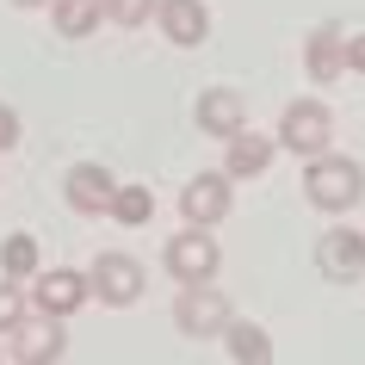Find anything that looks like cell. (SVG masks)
Masks as SVG:
<instances>
[{"instance_id": "obj_12", "label": "cell", "mask_w": 365, "mask_h": 365, "mask_svg": "<svg viewBox=\"0 0 365 365\" xmlns=\"http://www.w3.org/2000/svg\"><path fill=\"white\" fill-rule=\"evenodd\" d=\"M279 161V143H272V130H242L235 136H223V173L230 180H260V173Z\"/></svg>"}, {"instance_id": "obj_15", "label": "cell", "mask_w": 365, "mask_h": 365, "mask_svg": "<svg viewBox=\"0 0 365 365\" xmlns=\"http://www.w3.org/2000/svg\"><path fill=\"white\" fill-rule=\"evenodd\" d=\"M341 38H346L341 25H316V31H309V43H304V75L309 81H322V87H328V81L346 75V68H341Z\"/></svg>"}, {"instance_id": "obj_22", "label": "cell", "mask_w": 365, "mask_h": 365, "mask_svg": "<svg viewBox=\"0 0 365 365\" xmlns=\"http://www.w3.org/2000/svg\"><path fill=\"white\" fill-rule=\"evenodd\" d=\"M19 136H25L19 112H13V106H6V99H0V155H13V149H19Z\"/></svg>"}, {"instance_id": "obj_19", "label": "cell", "mask_w": 365, "mask_h": 365, "mask_svg": "<svg viewBox=\"0 0 365 365\" xmlns=\"http://www.w3.org/2000/svg\"><path fill=\"white\" fill-rule=\"evenodd\" d=\"M25 316H31V297H25V285H19V279H0V334H6L13 322H25Z\"/></svg>"}, {"instance_id": "obj_9", "label": "cell", "mask_w": 365, "mask_h": 365, "mask_svg": "<svg viewBox=\"0 0 365 365\" xmlns=\"http://www.w3.org/2000/svg\"><path fill=\"white\" fill-rule=\"evenodd\" d=\"M316 272L334 285L365 279V230H322L316 235Z\"/></svg>"}, {"instance_id": "obj_8", "label": "cell", "mask_w": 365, "mask_h": 365, "mask_svg": "<svg viewBox=\"0 0 365 365\" xmlns=\"http://www.w3.org/2000/svg\"><path fill=\"white\" fill-rule=\"evenodd\" d=\"M25 297H31V309L38 316H75V309L93 304V291H87V272L81 267H56V272H31V285H25Z\"/></svg>"}, {"instance_id": "obj_21", "label": "cell", "mask_w": 365, "mask_h": 365, "mask_svg": "<svg viewBox=\"0 0 365 365\" xmlns=\"http://www.w3.org/2000/svg\"><path fill=\"white\" fill-rule=\"evenodd\" d=\"M341 68L346 75H365V31H346L341 38Z\"/></svg>"}, {"instance_id": "obj_3", "label": "cell", "mask_w": 365, "mask_h": 365, "mask_svg": "<svg viewBox=\"0 0 365 365\" xmlns=\"http://www.w3.org/2000/svg\"><path fill=\"white\" fill-rule=\"evenodd\" d=\"M87 291H93L106 309H130L143 304V291H149V279H143V260L124 248H99L93 267H87Z\"/></svg>"}, {"instance_id": "obj_2", "label": "cell", "mask_w": 365, "mask_h": 365, "mask_svg": "<svg viewBox=\"0 0 365 365\" xmlns=\"http://www.w3.org/2000/svg\"><path fill=\"white\" fill-rule=\"evenodd\" d=\"M272 143H279L285 155H297V161H309V155L334 149V112H328V99H316V93L291 99L285 112H279V130H272Z\"/></svg>"}, {"instance_id": "obj_5", "label": "cell", "mask_w": 365, "mask_h": 365, "mask_svg": "<svg viewBox=\"0 0 365 365\" xmlns=\"http://www.w3.org/2000/svg\"><path fill=\"white\" fill-rule=\"evenodd\" d=\"M230 316H235V304L217 285H180V297H173V328L186 341H217Z\"/></svg>"}, {"instance_id": "obj_20", "label": "cell", "mask_w": 365, "mask_h": 365, "mask_svg": "<svg viewBox=\"0 0 365 365\" xmlns=\"http://www.w3.org/2000/svg\"><path fill=\"white\" fill-rule=\"evenodd\" d=\"M99 6H106V19H112V25H124V31L149 25V13H155V0H99Z\"/></svg>"}, {"instance_id": "obj_1", "label": "cell", "mask_w": 365, "mask_h": 365, "mask_svg": "<svg viewBox=\"0 0 365 365\" xmlns=\"http://www.w3.org/2000/svg\"><path fill=\"white\" fill-rule=\"evenodd\" d=\"M304 198L322 217L359 211V205H365V168L353 161V155H334V149L309 155V161H304Z\"/></svg>"}, {"instance_id": "obj_18", "label": "cell", "mask_w": 365, "mask_h": 365, "mask_svg": "<svg viewBox=\"0 0 365 365\" xmlns=\"http://www.w3.org/2000/svg\"><path fill=\"white\" fill-rule=\"evenodd\" d=\"M38 260H43V254H38V235L13 230L6 242H0V272H6V279H19V285L31 279V272H38Z\"/></svg>"}, {"instance_id": "obj_7", "label": "cell", "mask_w": 365, "mask_h": 365, "mask_svg": "<svg viewBox=\"0 0 365 365\" xmlns=\"http://www.w3.org/2000/svg\"><path fill=\"white\" fill-rule=\"evenodd\" d=\"M6 353H13V365H56L62 353H68V328H62V316H25V322L6 328Z\"/></svg>"}, {"instance_id": "obj_17", "label": "cell", "mask_w": 365, "mask_h": 365, "mask_svg": "<svg viewBox=\"0 0 365 365\" xmlns=\"http://www.w3.org/2000/svg\"><path fill=\"white\" fill-rule=\"evenodd\" d=\"M106 217L112 223H124V230H143L155 217V192L143 186V180H118L112 186V205H106Z\"/></svg>"}, {"instance_id": "obj_6", "label": "cell", "mask_w": 365, "mask_h": 365, "mask_svg": "<svg viewBox=\"0 0 365 365\" xmlns=\"http://www.w3.org/2000/svg\"><path fill=\"white\" fill-rule=\"evenodd\" d=\"M230 211H235V180H230L223 168L192 173V180L180 186V217H186L192 230H217Z\"/></svg>"}, {"instance_id": "obj_13", "label": "cell", "mask_w": 365, "mask_h": 365, "mask_svg": "<svg viewBox=\"0 0 365 365\" xmlns=\"http://www.w3.org/2000/svg\"><path fill=\"white\" fill-rule=\"evenodd\" d=\"M192 118H198V130H205V136L223 143V136H235L242 124H248V99L235 93V87H205L198 106H192Z\"/></svg>"}, {"instance_id": "obj_4", "label": "cell", "mask_w": 365, "mask_h": 365, "mask_svg": "<svg viewBox=\"0 0 365 365\" xmlns=\"http://www.w3.org/2000/svg\"><path fill=\"white\" fill-rule=\"evenodd\" d=\"M161 267H168V279H180V285H211L217 267H223V248H217L211 230H173L168 248H161Z\"/></svg>"}, {"instance_id": "obj_10", "label": "cell", "mask_w": 365, "mask_h": 365, "mask_svg": "<svg viewBox=\"0 0 365 365\" xmlns=\"http://www.w3.org/2000/svg\"><path fill=\"white\" fill-rule=\"evenodd\" d=\"M155 31L173 43V50H198V43L211 38V6L205 0H155Z\"/></svg>"}, {"instance_id": "obj_23", "label": "cell", "mask_w": 365, "mask_h": 365, "mask_svg": "<svg viewBox=\"0 0 365 365\" xmlns=\"http://www.w3.org/2000/svg\"><path fill=\"white\" fill-rule=\"evenodd\" d=\"M6 6H19V13H43L50 0H6Z\"/></svg>"}, {"instance_id": "obj_14", "label": "cell", "mask_w": 365, "mask_h": 365, "mask_svg": "<svg viewBox=\"0 0 365 365\" xmlns=\"http://www.w3.org/2000/svg\"><path fill=\"white\" fill-rule=\"evenodd\" d=\"M217 341L230 346V359H235V365H272V334H267L260 322H248V316H230Z\"/></svg>"}, {"instance_id": "obj_11", "label": "cell", "mask_w": 365, "mask_h": 365, "mask_svg": "<svg viewBox=\"0 0 365 365\" xmlns=\"http://www.w3.org/2000/svg\"><path fill=\"white\" fill-rule=\"evenodd\" d=\"M112 186H118V173L99 168V161H75V168L62 173V198H68V211H75V217H106Z\"/></svg>"}, {"instance_id": "obj_16", "label": "cell", "mask_w": 365, "mask_h": 365, "mask_svg": "<svg viewBox=\"0 0 365 365\" xmlns=\"http://www.w3.org/2000/svg\"><path fill=\"white\" fill-rule=\"evenodd\" d=\"M43 13L56 19V31H62V38H68V43L93 38L99 25H106V6H99V0H50Z\"/></svg>"}]
</instances>
